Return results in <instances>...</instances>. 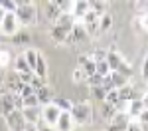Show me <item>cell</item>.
Returning <instances> with one entry per match:
<instances>
[{
    "label": "cell",
    "mask_w": 148,
    "mask_h": 131,
    "mask_svg": "<svg viewBox=\"0 0 148 131\" xmlns=\"http://www.w3.org/2000/svg\"><path fill=\"white\" fill-rule=\"evenodd\" d=\"M14 14L20 26H34L38 22V6L34 2H18V8Z\"/></svg>",
    "instance_id": "6da1fadb"
},
{
    "label": "cell",
    "mask_w": 148,
    "mask_h": 131,
    "mask_svg": "<svg viewBox=\"0 0 148 131\" xmlns=\"http://www.w3.org/2000/svg\"><path fill=\"white\" fill-rule=\"evenodd\" d=\"M69 115L73 117L75 125H91L93 121V107L89 103H73V107L69 109Z\"/></svg>",
    "instance_id": "7a4b0ae2"
},
{
    "label": "cell",
    "mask_w": 148,
    "mask_h": 131,
    "mask_svg": "<svg viewBox=\"0 0 148 131\" xmlns=\"http://www.w3.org/2000/svg\"><path fill=\"white\" fill-rule=\"evenodd\" d=\"M18 30H20V24H18L16 14H4V20L0 24V34L4 38H12Z\"/></svg>",
    "instance_id": "3957f363"
},
{
    "label": "cell",
    "mask_w": 148,
    "mask_h": 131,
    "mask_svg": "<svg viewBox=\"0 0 148 131\" xmlns=\"http://www.w3.org/2000/svg\"><path fill=\"white\" fill-rule=\"evenodd\" d=\"M99 18L101 16H97L95 12H87L85 16H83V20H81V26H83V30L87 32V36H97L99 34Z\"/></svg>",
    "instance_id": "277c9868"
},
{
    "label": "cell",
    "mask_w": 148,
    "mask_h": 131,
    "mask_svg": "<svg viewBox=\"0 0 148 131\" xmlns=\"http://www.w3.org/2000/svg\"><path fill=\"white\" fill-rule=\"evenodd\" d=\"M6 125H8V131H24L26 127V119H24L22 111H12L10 115H6Z\"/></svg>",
    "instance_id": "5b68a950"
},
{
    "label": "cell",
    "mask_w": 148,
    "mask_h": 131,
    "mask_svg": "<svg viewBox=\"0 0 148 131\" xmlns=\"http://www.w3.org/2000/svg\"><path fill=\"white\" fill-rule=\"evenodd\" d=\"M59 115H61V111H59L53 103L42 107V119H44V123H46V125H49V127H56Z\"/></svg>",
    "instance_id": "8992f818"
},
{
    "label": "cell",
    "mask_w": 148,
    "mask_h": 131,
    "mask_svg": "<svg viewBox=\"0 0 148 131\" xmlns=\"http://www.w3.org/2000/svg\"><path fill=\"white\" fill-rule=\"evenodd\" d=\"M87 38H89V36L83 30V26H81L79 22H75L73 24V30L69 32L67 40H65V44H67V46H71V44H81V42H85Z\"/></svg>",
    "instance_id": "52a82bcc"
},
{
    "label": "cell",
    "mask_w": 148,
    "mask_h": 131,
    "mask_svg": "<svg viewBox=\"0 0 148 131\" xmlns=\"http://www.w3.org/2000/svg\"><path fill=\"white\" fill-rule=\"evenodd\" d=\"M53 129L56 131H75L77 125H75L73 117L69 115V111H61V115H59V119H57V123H56Z\"/></svg>",
    "instance_id": "ba28073f"
},
{
    "label": "cell",
    "mask_w": 148,
    "mask_h": 131,
    "mask_svg": "<svg viewBox=\"0 0 148 131\" xmlns=\"http://www.w3.org/2000/svg\"><path fill=\"white\" fill-rule=\"evenodd\" d=\"M59 16H61V12H59V6H57V0H49V2L44 4V18L47 22L56 24Z\"/></svg>",
    "instance_id": "9c48e42d"
},
{
    "label": "cell",
    "mask_w": 148,
    "mask_h": 131,
    "mask_svg": "<svg viewBox=\"0 0 148 131\" xmlns=\"http://www.w3.org/2000/svg\"><path fill=\"white\" fill-rule=\"evenodd\" d=\"M89 10H91V2H87V0H77V2H73V12H71V16H73L75 22H81L83 16Z\"/></svg>",
    "instance_id": "30bf717a"
},
{
    "label": "cell",
    "mask_w": 148,
    "mask_h": 131,
    "mask_svg": "<svg viewBox=\"0 0 148 131\" xmlns=\"http://www.w3.org/2000/svg\"><path fill=\"white\" fill-rule=\"evenodd\" d=\"M111 125H114V127H119V129L126 131V127L132 123V119L128 117V113L126 111H114V115L111 117V121H109Z\"/></svg>",
    "instance_id": "8fae6325"
},
{
    "label": "cell",
    "mask_w": 148,
    "mask_h": 131,
    "mask_svg": "<svg viewBox=\"0 0 148 131\" xmlns=\"http://www.w3.org/2000/svg\"><path fill=\"white\" fill-rule=\"evenodd\" d=\"M144 111V99L142 97H136V99H132V101H128V105H126V113H128V117L132 119V121H136V117Z\"/></svg>",
    "instance_id": "7c38bea8"
},
{
    "label": "cell",
    "mask_w": 148,
    "mask_h": 131,
    "mask_svg": "<svg viewBox=\"0 0 148 131\" xmlns=\"http://www.w3.org/2000/svg\"><path fill=\"white\" fill-rule=\"evenodd\" d=\"M36 97H38V101H40V107H46V105H49V103L53 101L56 94L51 91L49 85H44V87H40V89L36 91Z\"/></svg>",
    "instance_id": "4fadbf2b"
},
{
    "label": "cell",
    "mask_w": 148,
    "mask_h": 131,
    "mask_svg": "<svg viewBox=\"0 0 148 131\" xmlns=\"http://www.w3.org/2000/svg\"><path fill=\"white\" fill-rule=\"evenodd\" d=\"M77 62H79L77 66L85 71V76H87V78H91L93 73H97V66H95V62H93L89 56H85V54H83V56H79V58H77Z\"/></svg>",
    "instance_id": "5bb4252c"
},
{
    "label": "cell",
    "mask_w": 148,
    "mask_h": 131,
    "mask_svg": "<svg viewBox=\"0 0 148 131\" xmlns=\"http://www.w3.org/2000/svg\"><path fill=\"white\" fill-rule=\"evenodd\" d=\"M34 76L40 78V80H46L47 76V62H46V56L38 50V60H36V68H34Z\"/></svg>",
    "instance_id": "9a60e30c"
},
{
    "label": "cell",
    "mask_w": 148,
    "mask_h": 131,
    "mask_svg": "<svg viewBox=\"0 0 148 131\" xmlns=\"http://www.w3.org/2000/svg\"><path fill=\"white\" fill-rule=\"evenodd\" d=\"M22 115L26 119V123L30 125H38L42 121V109L40 107H30V109H22Z\"/></svg>",
    "instance_id": "2e32d148"
},
{
    "label": "cell",
    "mask_w": 148,
    "mask_h": 131,
    "mask_svg": "<svg viewBox=\"0 0 148 131\" xmlns=\"http://www.w3.org/2000/svg\"><path fill=\"white\" fill-rule=\"evenodd\" d=\"M12 111H16L14 101H12V94H0V113L6 117V115H10Z\"/></svg>",
    "instance_id": "e0dca14e"
},
{
    "label": "cell",
    "mask_w": 148,
    "mask_h": 131,
    "mask_svg": "<svg viewBox=\"0 0 148 131\" xmlns=\"http://www.w3.org/2000/svg\"><path fill=\"white\" fill-rule=\"evenodd\" d=\"M49 36H51L53 42L65 44V40H67V36H69V30L61 28V26H57V24H51V28H49Z\"/></svg>",
    "instance_id": "ac0fdd59"
},
{
    "label": "cell",
    "mask_w": 148,
    "mask_h": 131,
    "mask_svg": "<svg viewBox=\"0 0 148 131\" xmlns=\"http://www.w3.org/2000/svg\"><path fill=\"white\" fill-rule=\"evenodd\" d=\"M107 64H109V68H111V71H119L121 70V66L125 64V60L121 58L116 52H107Z\"/></svg>",
    "instance_id": "d6986e66"
},
{
    "label": "cell",
    "mask_w": 148,
    "mask_h": 131,
    "mask_svg": "<svg viewBox=\"0 0 148 131\" xmlns=\"http://www.w3.org/2000/svg\"><path fill=\"white\" fill-rule=\"evenodd\" d=\"M119 91V99L121 101H125V103H128V101H132V99H136V89L128 83V85H125V87H121V89H116Z\"/></svg>",
    "instance_id": "ffe728a7"
},
{
    "label": "cell",
    "mask_w": 148,
    "mask_h": 131,
    "mask_svg": "<svg viewBox=\"0 0 148 131\" xmlns=\"http://www.w3.org/2000/svg\"><path fill=\"white\" fill-rule=\"evenodd\" d=\"M10 40H12V44H14V46H26V44H30V40H32V38H30V34H28L26 30H18Z\"/></svg>",
    "instance_id": "44dd1931"
},
{
    "label": "cell",
    "mask_w": 148,
    "mask_h": 131,
    "mask_svg": "<svg viewBox=\"0 0 148 131\" xmlns=\"http://www.w3.org/2000/svg\"><path fill=\"white\" fill-rule=\"evenodd\" d=\"M12 62H14V56H12V52L8 50V48L0 46V68H2V70H6V68L10 66Z\"/></svg>",
    "instance_id": "7402d4cb"
},
{
    "label": "cell",
    "mask_w": 148,
    "mask_h": 131,
    "mask_svg": "<svg viewBox=\"0 0 148 131\" xmlns=\"http://www.w3.org/2000/svg\"><path fill=\"white\" fill-rule=\"evenodd\" d=\"M109 78H111V82H113V87H114V89H121V87L128 85V78L121 76L119 71H111V73H109Z\"/></svg>",
    "instance_id": "603a6c76"
},
{
    "label": "cell",
    "mask_w": 148,
    "mask_h": 131,
    "mask_svg": "<svg viewBox=\"0 0 148 131\" xmlns=\"http://www.w3.org/2000/svg\"><path fill=\"white\" fill-rule=\"evenodd\" d=\"M22 56H24V60H26V64H28V68L34 71L36 60H38V50H34V48H26V52H24Z\"/></svg>",
    "instance_id": "cb8c5ba5"
},
{
    "label": "cell",
    "mask_w": 148,
    "mask_h": 131,
    "mask_svg": "<svg viewBox=\"0 0 148 131\" xmlns=\"http://www.w3.org/2000/svg\"><path fill=\"white\" fill-rule=\"evenodd\" d=\"M12 66H14V70H16V73H26V71H32L30 68H28V64H26V60H24V56H22V54L14 58V62H12Z\"/></svg>",
    "instance_id": "d4e9b609"
},
{
    "label": "cell",
    "mask_w": 148,
    "mask_h": 131,
    "mask_svg": "<svg viewBox=\"0 0 148 131\" xmlns=\"http://www.w3.org/2000/svg\"><path fill=\"white\" fill-rule=\"evenodd\" d=\"M53 105L59 109V111H69L71 107H73V103L69 101L67 97H61V95H57V97H53V101H51Z\"/></svg>",
    "instance_id": "484cf974"
},
{
    "label": "cell",
    "mask_w": 148,
    "mask_h": 131,
    "mask_svg": "<svg viewBox=\"0 0 148 131\" xmlns=\"http://www.w3.org/2000/svg\"><path fill=\"white\" fill-rule=\"evenodd\" d=\"M111 26H113V16L107 12V14H103L101 18H99V32H107V30H111Z\"/></svg>",
    "instance_id": "4316f807"
},
{
    "label": "cell",
    "mask_w": 148,
    "mask_h": 131,
    "mask_svg": "<svg viewBox=\"0 0 148 131\" xmlns=\"http://www.w3.org/2000/svg\"><path fill=\"white\" fill-rule=\"evenodd\" d=\"M71 82L73 83H85L87 82V76H85V71L81 70L79 66L73 70V73H71Z\"/></svg>",
    "instance_id": "83f0119b"
},
{
    "label": "cell",
    "mask_w": 148,
    "mask_h": 131,
    "mask_svg": "<svg viewBox=\"0 0 148 131\" xmlns=\"http://www.w3.org/2000/svg\"><path fill=\"white\" fill-rule=\"evenodd\" d=\"M107 8H109V2H91V12H95L97 16L107 14Z\"/></svg>",
    "instance_id": "f1b7e54d"
},
{
    "label": "cell",
    "mask_w": 148,
    "mask_h": 131,
    "mask_svg": "<svg viewBox=\"0 0 148 131\" xmlns=\"http://www.w3.org/2000/svg\"><path fill=\"white\" fill-rule=\"evenodd\" d=\"M0 8L6 14H14L16 8H18V2H14V0H0Z\"/></svg>",
    "instance_id": "f546056e"
},
{
    "label": "cell",
    "mask_w": 148,
    "mask_h": 131,
    "mask_svg": "<svg viewBox=\"0 0 148 131\" xmlns=\"http://www.w3.org/2000/svg\"><path fill=\"white\" fill-rule=\"evenodd\" d=\"M103 82H105V78L103 76H99V73H93L91 78H87V85L89 87H103Z\"/></svg>",
    "instance_id": "4dcf8cb0"
},
{
    "label": "cell",
    "mask_w": 148,
    "mask_h": 131,
    "mask_svg": "<svg viewBox=\"0 0 148 131\" xmlns=\"http://www.w3.org/2000/svg\"><path fill=\"white\" fill-rule=\"evenodd\" d=\"M119 101H121V99H119V91H116V89H113V91H107V95H105V101H103V103H109V105L114 107Z\"/></svg>",
    "instance_id": "1f68e13d"
},
{
    "label": "cell",
    "mask_w": 148,
    "mask_h": 131,
    "mask_svg": "<svg viewBox=\"0 0 148 131\" xmlns=\"http://www.w3.org/2000/svg\"><path fill=\"white\" fill-rule=\"evenodd\" d=\"M57 6H59V12H61V14H69V16H71V12H73V2H71V0H67V2L57 0Z\"/></svg>",
    "instance_id": "d6a6232c"
},
{
    "label": "cell",
    "mask_w": 148,
    "mask_h": 131,
    "mask_svg": "<svg viewBox=\"0 0 148 131\" xmlns=\"http://www.w3.org/2000/svg\"><path fill=\"white\" fill-rule=\"evenodd\" d=\"M22 103H24V109H30V107H40V101H38L36 94L30 95V97H22Z\"/></svg>",
    "instance_id": "836d02e7"
},
{
    "label": "cell",
    "mask_w": 148,
    "mask_h": 131,
    "mask_svg": "<svg viewBox=\"0 0 148 131\" xmlns=\"http://www.w3.org/2000/svg\"><path fill=\"white\" fill-rule=\"evenodd\" d=\"M101 115H103V119H107V121H111V117L114 115V107L113 105H109V103H101Z\"/></svg>",
    "instance_id": "e575fe53"
},
{
    "label": "cell",
    "mask_w": 148,
    "mask_h": 131,
    "mask_svg": "<svg viewBox=\"0 0 148 131\" xmlns=\"http://www.w3.org/2000/svg\"><path fill=\"white\" fill-rule=\"evenodd\" d=\"M95 66H97V73H99V76H103V78H107V76L111 73V68H109L107 60H105V62H97Z\"/></svg>",
    "instance_id": "d590c367"
},
{
    "label": "cell",
    "mask_w": 148,
    "mask_h": 131,
    "mask_svg": "<svg viewBox=\"0 0 148 131\" xmlns=\"http://www.w3.org/2000/svg\"><path fill=\"white\" fill-rule=\"evenodd\" d=\"M91 95H93V99H97V101H105V95H107V91L103 89V87H91Z\"/></svg>",
    "instance_id": "8d00e7d4"
},
{
    "label": "cell",
    "mask_w": 148,
    "mask_h": 131,
    "mask_svg": "<svg viewBox=\"0 0 148 131\" xmlns=\"http://www.w3.org/2000/svg\"><path fill=\"white\" fill-rule=\"evenodd\" d=\"M36 91L34 89H32V85H30V83H22V87H20V97H30V95H34Z\"/></svg>",
    "instance_id": "74e56055"
},
{
    "label": "cell",
    "mask_w": 148,
    "mask_h": 131,
    "mask_svg": "<svg viewBox=\"0 0 148 131\" xmlns=\"http://www.w3.org/2000/svg\"><path fill=\"white\" fill-rule=\"evenodd\" d=\"M32 78H34V71H26V73H18V80H20V83H30V82H32Z\"/></svg>",
    "instance_id": "f35d334b"
},
{
    "label": "cell",
    "mask_w": 148,
    "mask_h": 131,
    "mask_svg": "<svg viewBox=\"0 0 148 131\" xmlns=\"http://www.w3.org/2000/svg\"><path fill=\"white\" fill-rule=\"evenodd\" d=\"M142 78L148 82V52H146V58H144V62H142Z\"/></svg>",
    "instance_id": "ab89813d"
},
{
    "label": "cell",
    "mask_w": 148,
    "mask_h": 131,
    "mask_svg": "<svg viewBox=\"0 0 148 131\" xmlns=\"http://www.w3.org/2000/svg\"><path fill=\"white\" fill-rule=\"evenodd\" d=\"M36 127H38V131H56L53 127H49V125H46V123H42V121H40V123H38Z\"/></svg>",
    "instance_id": "60d3db41"
},
{
    "label": "cell",
    "mask_w": 148,
    "mask_h": 131,
    "mask_svg": "<svg viewBox=\"0 0 148 131\" xmlns=\"http://www.w3.org/2000/svg\"><path fill=\"white\" fill-rule=\"evenodd\" d=\"M4 71H6V70H2V68H0V87H2L4 82H6V73H4Z\"/></svg>",
    "instance_id": "b9f144b4"
},
{
    "label": "cell",
    "mask_w": 148,
    "mask_h": 131,
    "mask_svg": "<svg viewBox=\"0 0 148 131\" xmlns=\"http://www.w3.org/2000/svg\"><path fill=\"white\" fill-rule=\"evenodd\" d=\"M105 131H123V129H119V127H114V125H111V123H109V125L105 127Z\"/></svg>",
    "instance_id": "7bdbcfd3"
},
{
    "label": "cell",
    "mask_w": 148,
    "mask_h": 131,
    "mask_svg": "<svg viewBox=\"0 0 148 131\" xmlns=\"http://www.w3.org/2000/svg\"><path fill=\"white\" fill-rule=\"evenodd\" d=\"M4 14H6V12H4L2 8H0V24H2V20H4Z\"/></svg>",
    "instance_id": "ee69618b"
},
{
    "label": "cell",
    "mask_w": 148,
    "mask_h": 131,
    "mask_svg": "<svg viewBox=\"0 0 148 131\" xmlns=\"http://www.w3.org/2000/svg\"><path fill=\"white\" fill-rule=\"evenodd\" d=\"M142 99H144V101H148V91H146V95H144V97H142Z\"/></svg>",
    "instance_id": "f6af8a7d"
},
{
    "label": "cell",
    "mask_w": 148,
    "mask_h": 131,
    "mask_svg": "<svg viewBox=\"0 0 148 131\" xmlns=\"http://www.w3.org/2000/svg\"><path fill=\"white\" fill-rule=\"evenodd\" d=\"M2 40H4V36H2V34H0V42H2Z\"/></svg>",
    "instance_id": "bcb514c9"
},
{
    "label": "cell",
    "mask_w": 148,
    "mask_h": 131,
    "mask_svg": "<svg viewBox=\"0 0 148 131\" xmlns=\"http://www.w3.org/2000/svg\"><path fill=\"white\" fill-rule=\"evenodd\" d=\"M75 131H77V129H75Z\"/></svg>",
    "instance_id": "7dc6e473"
}]
</instances>
